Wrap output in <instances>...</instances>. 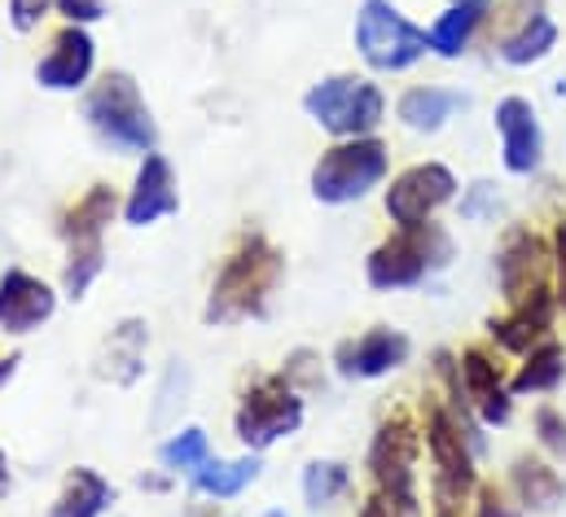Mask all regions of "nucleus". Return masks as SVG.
<instances>
[{"label": "nucleus", "mask_w": 566, "mask_h": 517, "mask_svg": "<svg viewBox=\"0 0 566 517\" xmlns=\"http://www.w3.org/2000/svg\"><path fill=\"white\" fill-rule=\"evenodd\" d=\"M285 281V255L264 229H242L238 242L229 246V255L220 258L207 303H202V320L211 329H229V325H247V320H264L273 312V298Z\"/></svg>", "instance_id": "f257e3e1"}, {"label": "nucleus", "mask_w": 566, "mask_h": 517, "mask_svg": "<svg viewBox=\"0 0 566 517\" xmlns=\"http://www.w3.org/2000/svg\"><path fill=\"white\" fill-rule=\"evenodd\" d=\"M452 258H457V242L439 220L418 229H391L365 258V281L378 294L422 289L426 281L452 267Z\"/></svg>", "instance_id": "f03ea898"}, {"label": "nucleus", "mask_w": 566, "mask_h": 517, "mask_svg": "<svg viewBox=\"0 0 566 517\" xmlns=\"http://www.w3.org/2000/svg\"><path fill=\"white\" fill-rule=\"evenodd\" d=\"M84 124L115 154L142 158L149 149H158L154 110L145 102L142 84L128 71H106V75H97L88 84V93H84Z\"/></svg>", "instance_id": "7ed1b4c3"}, {"label": "nucleus", "mask_w": 566, "mask_h": 517, "mask_svg": "<svg viewBox=\"0 0 566 517\" xmlns=\"http://www.w3.org/2000/svg\"><path fill=\"white\" fill-rule=\"evenodd\" d=\"M391 180V145L382 136L334 140L307 171V189L321 207H352L374 198Z\"/></svg>", "instance_id": "20e7f679"}, {"label": "nucleus", "mask_w": 566, "mask_h": 517, "mask_svg": "<svg viewBox=\"0 0 566 517\" xmlns=\"http://www.w3.org/2000/svg\"><path fill=\"white\" fill-rule=\"evenodd\" d=\"M422 416L391 408L369 439V478L374 492L391 500L400 517H418V461H422Z\"/></svg>", "instance_id": "39448f33"}, {"label": "nucleus", "mask_w": 566, "mask_h": 517, "mask_svg": "<svg viewBox=\"0 0 566 517\" xmlns=\"http://www.w3.org/2000/svg\"><path fill=\"white\" fill-rule=\"evenodd\" d=\"M303 115L334 140H356V136H378L387 124V93L378 80L338 71L316 80L303 93Z\"/></svg>", "instance_id": "423d86ee"}, {"label": "nucleus", "mask_w": 566, "mask_h": 517, "mask_svg": "<svg viewBox=\"0 0 566 517\" xmlns=\"http://www.w3.org/2000/svg\"><path fill=\"white\" fill-rule=\"evenodd\" d=\"M422 447L430 456V496L434 505H470L479 478V452L465 434V425L448 412V403L439 394H430V403H422Z\"/></svg>", "instance_id": "0eeeda50"}, {"label": "nucleus", "mask_w": 566, "mask_h": 517, "mask_svg": "<svg viewBox=\"0 0 566 517\" xmlns=\"http://www.w3.org/2000/svg\"><path fill=\"white\" fill-rule=\"evenodd\" d=\"M352 40L374 75H405L430 57V31L418 27L396 0H360Z\"/></svg>", "instance_id": "6e6552de"}, {"label": "nucleus", "mask_w": 566, "mask_h": 517, "mask_svg": "<svg viewBox=\"0 0 566 517\" xmlns=\"http://www.w3.org/2000/svg\"><path fill=\"white\" fill-rule=\"evenodd\" d=\"M307 421V394L294 390L282 373H260L251 378L242 394H238V408H233V434L247 452H269L285 439H294Z\"/></svg>", "instance_id": "1a4fd4ad"}, {"label": "nucleus", "mask_w": 566, "mask_h": 517, "mask_svg": "<svg viewBox=\"0 0 566 517\" xmlns=\"http://www.w3.org/2000/svg\"><path fill=\"white\" fill-rule=\"evenodd\" d=\"M461 198V180L448 162L426 158V162H409L405 171H396L382 184V211L391 220V229H418L430 224L443 207H452Z\"/></svg>", "instance_id": "9d476101"}, {"label": "nucleus", "mask_w": 566, "mask_h": 517, "mask_svg": "<svg viewBox=\"0 0 566 517\" xmlns=\"http://www.w3.org/2000/svg\"><path fill=\"white\" fill-rule=\"evenodd\" d=\"M492 276H496V289L505 303H518L527 294H541V289H554V251H549V238L536 233L532 224H510L496 258H492Z\"/></svg>", "instance_id": "9b49d317"}, {"label": "nucleus", "mask_w": 566, "mask_h": 517, "mask_svg": "<svg viewBox=\"0 0 566 517\" xmlns=\"http://www.w3.org/2000/svg\"><path fill=\"white\" fill-rule=\"evenodd\" d=\"M409 360H413V338L396 325H374L356 338H343L329 351V369L343 382H378V378L400 373Z\"/></svg>", "instance_id": "f8f14e48"}, {"label": "nucleus", "mask_w": 566, "mask_h": 517, "mask_svg": "<svg viewBox=\"0 0 566 517\" xmlns=\"http://www.w3.org/2000/svg\"><path fill=\"white\" fill-rule=\"evenodd\" d=\"M62 307V289L27 267H4L0 272V334L4 338H27L40 334Z\"/></svg>", "instance_id": "ddd939ff"}, {"label": "nucleus", "mask_w": 566, "mask_h": 517, "mask_svg": "<svg viewBox=\"0 0 566 517\" xmlns=\"http://www.w3.org/2000/svg\"><path fill=\"white\" fill-rule=\"evenodd\" d=\"M97 80V40L88 27H71L62 22L40 62H35V84L44 93H88V84Z\"/></svg>", "instance_id": "4468645a"}, {"label": "nucleus", "mask_w": 566, "mask_h": 517, "mask_svg": "<svg viewBox=\"0 0 566 517\" xmlns=\"http://www.w3.org/2000/svg\"><path fill=\"white\" fill-rule=\"evenodd\" d=\"M180 211V180L167 154L149 149L137 158L133 184L124 189V224L128 229H154L158 220H171Z\"/></svg>", "instance_id": "2eb2a0df"}, {"label": "nucleus", "mask_w": 566, "mask_h": 517, "mask_svg": "<svg viewBox=\"0 0 566 517\" xmlns=\"http://www.w3.org/2000/svg\"><path fill=\"white\" fill-rule=\"evenodd\" d=\"M492 124L501 136V162L510 176H536L545 167V128L527 97L518 93L501 97L492 110Z\"/></svg>", "instance_id": "dca6fc26"}, {"label": "nucleus", "mask_w": 566, "mask_h": 517, "mask_svg": "<svg viewBox=\"0 0 566 517\" xmlns=\"http://www.w3.org/2000/svg\"><path fill=\"white\" fill-rule=\"evenodd\" d=\"M457 373H461V390H465V399L483 425H505L514 416V390H510V378L501 373L492 347H483V342L461 347Z\"/></svg>", "instance_id": "f3484780"}, {"label": "nucleus", "mask_w": 566, "mask_h": 517, "mask_svg": "<svg viewBox=\"0 0 566 517\" xmlns=\"http://www.w3.org/2000/svg\"><path fill=\"white\" fill-rule=\"evenodd\" d=\"M145 360H149V320L145 316H124L97 342V351H93V378L106 382V387L128 390L145 378Z\"/></svg>", "instance_id": "a211bd4d"}, {"label": "nucleus", "mask_w": 566, "mask_h": 517, "mask_svg": "<svg viewBox=\"0 0 566 517\" xmlns=\"http://www.w3.org/2000/svg\"><path fill=\"white\" fill-rule=\"evenodd\" d=\"M554 320H558V298H554V289H541V294H527V298L510 303L501 316H492L488 338L496 342V351L527 356L536 342L554 338Z\"/></svg>", "instance_id": "6ab92c4d"}, {"label": "nucleus", "mask_w": 566, "mask_h": 517, "mask_svg": "<svg viewBox=\"0 0 566 517\" xmlns=\"http://www.w3.org/2000/svg\"><path fill=\"white\" fill-rule=\"evenodd\" d=\"M124 215V193L106 180L88 184L75 202L62 207L57 215V238L62 246H84V242H106V229Z\"/></svg>", "instance_id": "aec40b11"}, {"label": "nucleus", "mask_w": 566, "mask_h": 517, "mask_svg": "<svg viewBox=\"0 0 566 517\" xmlns=\"http://www.w3.org/2000/svg\"><path fill=\"white\" fill-rule=\"evenodd\" d=\"M474 106L470 93L461 88H448V84H413L396 97V119L400 128L418 131V136H434L443 131L457 115H465Z\"/></svg>", "instance_id": "412c9836"}, {"label": "nucleus", "mask_w": 566, "mask_h": 517, "mask_svg": "<svg viewBox=\"0 0 566 517\" xmlns=\"http://www.w3.org/2000/svg\"><path fill=\"white\" fill-rule=\"evenodd\" d=\"M505 487L514 492V500L523 505V514H554L558 505H566V478L558 474V465L549 456L518 452L510 461Z\"/></svg>", "instance_id": "4be33fe9"}, {"label": "nucleus", "mask_w": 566, "mask_h": 517, "mask_svg": "<svg viewBox=\"0 0 566 517\" xmlns=\"http://www.w3.org/2000/svg\"><path fill=\"white\" fill-rule=\"evenodd\" d=\"M558 49V22L549 18V9L545 4H532V9H523L518 13V22L496 40V57L505 62V66H536V62H545L549 53Z\"/></svg>", "instance_id": "5701e85b"}, {"label": "nucleus", "mask_w": 566, "mask_h": 517, "mask_svg": "<svg viewBox=\"0 0 566 517\" xmlns=\"http://www.w3.org/2000/svg\"><path fill=\"white\" fill-rule=\"evenodd\" d=\"M264 474V456L260 452H242V456H211L198 474H189V492L202 500H238L247 496Z\"/></svg>", "instance_id": "b1692460"}, {"label": "nucleus", "mask_w": 566, "mask_h": 517, "mask_svg": "<svg viewBox=\"0 0 566 517\" xmlns=\"http://www.w3.org/2000/svg\"><path fill=\"white\" fill-rule=\"evenodd\" d=\"M115 500H119V492H115V483L102 469L71 465L44 517H106L115 509Z\"/></svg>", "instance_id": "393cba45"}, {"label": "nucleus", "mask_w": 566, "mask_h": 517, "mask_svg": "<svg viewBox=\"0 0 566 517\" xmlns=\"http://www.w3.org/2000/svg\"><path fill=\"white\" fill-rule=\"evenodd\" d=\"M488 13H492L488 4H448L430 22V53L443 62H461L479 40V31L488 27Z\"/></svg>", "instance_id": "a878e982"}, {"label": "nucleus", "mask_w": 566, "mask_h": 517, "mask_svg": "<svg viewBox=\"0 0 566 517\" xmlns=\"http://www.w3.org/2000/svg\"><path fill=\"white\" fill-rule=\"evenodd\" d=\"M563 382H566V347L558 338H545L527 356H518L510 390H514V399H523V394H554Z\"/></svg>", "instance_id": "bb28decb"}, {"label": "nucleus", "mask_w": 566, "mask_h": 517, "mask_svg": "<svg viewBox=\"0 0 566 517\" xmlns=\"http://www.w3.org/2000/svg\"><path fill=\"white\" fill-rule=\"evenodd\" d=\"M298 487H303V505L307 509H329L352 492V465L334 461V456H316V461L303 465Z\"/></svg>", "instance_id": "cd10ccee"}, {"label": "nucleus", "mask_w": 566, "mask_h": 517, "mask_svg": "<svg viewBox=\"0 0 566 517\" xmlns=\"http://www.w3.org/2000/svg\"><path fill=\"white\" fill-rule=\"evenodd\" d=\"M106 272V242H84V246H66L62 272H57V289L71 303H84L93 294V285Z\"/></svg>", "instance_id": "c85d7f7f"}, {"label": "nucleus", "mask_w": 566, "mask_h": 517, "mask_svg": "<svg viewBox=\"0 0 566 517\" xmlns=\"http://www.w3.org/2000/svg\"><path fill=\"white\" fill-rule=\"evenodd\" d=\"M207 461H211V439H207L202 425H176V430L158 443V465H163L167 474H176V478L198 474Z\"/></svg>", "instance_id": "c756f323"}, {"label": "nucleus", "mask_w": 566, "mask_h": 517, "mask_svg": "<svg viewBox=\"0 0 566 517\" xmlns=\"http://www.w3.org/2000/svg\"><path fill=\"white\" fill-rule=\"evenodd\" d=\"M189 387H193V373H189V365H185V360H167V369H163V382H158V399H154V412H149V421H154V425H171V421L180 416L185 399H189Z\"/></svg>", "instance_id": "7c9ffc66"}, {"label": "nucleus", "mask_w": 566, "mask_h": 517, "mask_svg": "<svg viewBox=\"0 0 566 517\" xmlns=\"http://www.w3.org/2000/svg\"><path fill=\"white\" fill-rule=\"evenodd\" d=\"M277 373L294 390H303V394H316V390L325 387V365H321V351H312V347H294Z\"/></svg>", "instance_id": "2f4dec72"}, {"label": "nucleus", "mask_w": 566, "mask_h": 517, "mask_svg": "<svg viewBox=\"0 0 566 517\" xmlns=\"http://www.w3.org/2000/svg\"><path fill=\"white\" fill-rule=\"evenodd\" d=\"M532 434L549 461H566V412H558L554 403H541L532 412Z\"/></svg>", "instance_id": "473e14b6"}, {"label": "nucleus", "mask_w": 566, "mask_h": 517, "mask_svg": "<svg viewBox=\"0 0 566 517\" xmlns=\"http://www.w3.org/2000/svg\"><path fill=\"white\" fill-rule=\"evenodd\" d=\"M457 207H461V220H465V224L496 220V211H501V189H496L492 180H474L470 189H461Z\"/></svg>", "instance_id": "72a5a7b5"}, {"label": "nucleus", "mask_w": 566, "mask_h": 517, "mask_svg": "<svg viewBox=\"0 0 566 517\" xmlns=\"http://www.w3.org/2000/svg\"><path fill=\"white\" fill-rule=\"evenodd\" d=\"M470 505H474V517H523V505L505 483H479Z\"/></svg>", "instance_id": "f704fd0d"}, {"label": "nucleus", "mask_w": 566, "mask_h": 517, "mask_svg": "<svg viewBox=\"0 0 566 517\" xmlns=\"http://www.w3.org/2000/svg\"><path fill=\"white\" fill-rule=\"evenodd\" d=\"M57 9V0H4V18L18 35H31L44 27V18Z\"/></svg>", "instance_id": "c9c22d12"}, {"label": "nucleus", "mask_w": 566, "mask_h": 517, "mask_svg": "<svg viewBox=\"0 0 566 517\" xmlns=\"http://www.w3.org/2000/svg\"><path fill=\"white\" fill-rule=\"evenodd\" d=\"M549 251H554V298H558V316L566 320V215L554 220Z\"/></svg>", "instance_id": "e433bc0d"}, {"label": "nucleus", "mask_w": 566, "mask_h": 517, "mask_svg": "<svg viewBox=\"0 0 566 517\" xmlns=\"http://www.w3.org/2000/svg\"><path fill=\"white\" fill-rule=\"evenodd\" d=\"M53 13L71 27H97L106 18V0H57Z\"/></svg>", "instance_id": "4c0bfd02"}, {"label": "nucleus", "mask_w": 566, "mask_h": 517, "mask_svg": "<svg viewBox=\"0 0 566 517\" xmlns=\"http://www.w3.org/2000/svg\"><path fill=\"white\" fill-rule=\"evenodd\" d=\"M171 483H176V474H167V469H145L142 478H137V487H142V492H149V496L171 492Z\"/></svg>", "instance_id": "58836bf2"}, {"label": "nucleus", "mask_w": 566, "mask_h": 517, "mask_svg": "<svg viewBox=\"0 0 566 517\" xmlns=\"http://www.w3.org/2000/svg\"><path fill=\"white\" fill-rule=\"evenodd\" d=\"M356 517H400V514L391 509V500H387V496H378V492H374V496L360 505V514Z\"/></svg>", "instance_id": "ea45409f"}, {"label": "nucleus", "mask_w": 566, "mask_h": 517, "mask_svg": "<svg viewBox=\"0 0 566 517\" xmlns=\"http://www.w3.org/2000/svg\"><path fill=\"white\" fill-rule=\"evenodd\" d=\"M18 365H22V356H18V351H0V390L18 378Z\"/></svg>", "instance_id": "a19ab883"}, {"label": "nucleus", "mask_w": 566, "mask_h": 517, "mask_svg": "<svg viewBox=\"0 0 566 517\" xmlns=\"http://www.w3.org/2000/svg\"><path fill=\"white\" fill-rule=\"evenodd\" d=\"M9 487H13V465H9V452L0 447V500L9 496Z\"/></svg>", "instance_id": "79ce46f5"}, {"label": "nucleus", "mask_w": 566, "mask_h": 517, "mask_svg": "<svg viewBox=\"0 0 566 517\" xmlns=\"http://www.w3.org/2000/svg\"><path fill=\"white\" fill-rule=\"evenodd\" d=\"M180 517H233V514H224V509L211 500V505H189V509H185Z\"/></svg>", "instance_id": "37998d69"}, {"label": "nucleus", "mask_w": 566, "mask_h": 517, "mask_svg": "<svg viewBox=\"0 0 566 517\" xmlns=\"http://www.w3.org/2000/svg\"><path fill=\"white\" fill-rule=\"evenodd\" d=\"M430 517H461V509H452V505H434V514Z\"/></svg>", "instance_id": "c03bdc74"}, {"label": "nucleus", "mask_w": 566, "mask_h": 517, "mask_svg": "<svg viewBox=\"0 0 566 517\" xmlns=\"http://www.w3.org/2000/svg\"><path fill=\"white\" fill-rule=\"evenodd\" d=\"M448 4H492V0H448Z\"/></svg>", "instance_id": "a18cd8bd"}, {"label": "nucleus", "mask_w": 566, "mask_h": 517, "mask_svg": "<svg viewBox=\"0 0 566 517\" xmlns=\"http://www.w3.org/2000/svg\"><path fill=\"white\" fill-rule=\"evenodd\" d=\"M264 517H285V514H277V509H273V514H264Z\"/></svg>", "instance_id": "49530a36"}]
</instances>
